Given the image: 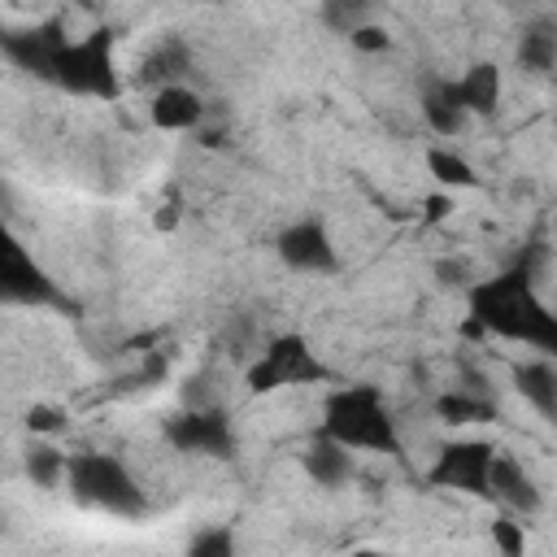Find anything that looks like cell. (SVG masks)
I'll list each match as a JSON object with an SVG mask.
<instances>
[{
    "instance_id": "cell-1",
    "label": "cell",
    "mask_w": 557,
    "mask_h": 557,
    "mask_svg": "<svg viewBox=\"0 0 557 557\" xmlns=\"http://www.w3.org/2000/svg\"><path fill=\"white\" fill-rule=\"evenodd\" d=\"M500 335V339H522L540 348L544 357L557 352V313L540 300L531 270L518 261L513 270L474 283L470 287V322L466 335Z\"/></svg>"
},
{
    "instance_id": "cell-2",
    "label": "cell",
    "mask_w": 557,
    "mask_h": 557,
    "mask_svg": "<svg viewBox=\"0 0 557 557\" xmlns=\"http://www.w3.org/2000/svg\"><path fill=\"white\" fill-rule=\"evenodd\" d=\"M322 440H335L344 444L348 453L352 448H366V453H387V457H400V435H396V422L383 405V392L374 383H348V387H335L322 405V426H318Z\"/></svg>"
},
{
    "instance_id": "cell-3",
    "label": "cell",
    "mask_w": 557,
    "mask_h": 557,
    "mask_svg": "<svg viewBox=\"0 0 557 557\" xmlns=\"http://www.w3.org/2000/svg\"><path fill=\"white\" fill-rule=\"evenodd\" d=\"M65 483H70V496L78 505H91V509H104V513H117V518H139L148 509L131 470L109 453L65 457Z\"/></svg>"
},
{
    "instance_id": "cell-4",
    "label": "cell",
    "mask_w": 557,
    "mask_h": 557,
    "mask_svg": "<svg viewBox=\"0 0 557 557\" xmlns=\"http://www.w3.org/2000/svg\"><path fill=\"white\" fill-rule=\"evenodd\" d=\"M52 87L74 91V96H96V100H117L122 83L113 70V30L96 26L83 39H70L57 57Z\"/></svg>"
},
{
    "instance_id": "cell-5",
    "label": "cell",
    "mask_w": 557,
    "mask_h": 557,
    "mask_svg": "<svg viewBox=\"0 0 557 557\" xmlns=\"http://www.w3.org/2000/svg\"><path fill=\"white\" fill-rule=\"evenodd\" d=\"M326 379H331V370L318 361L309 339L296 335V331L270 339L244 370V383H248L252 396H265V392H278V387H300V383H326Z\"/></svg>"
},
{
    "instance_id": "cell-6",
    "label": "cell",
    "mask_w": 557,
    "mask_h": 557,
    "mask_svg": "<svg viewBox=\"0 0 557 557\" xmlns=\"http://www.w3.org/2000/svg\"><path fill=\"white\" fill-rule=\"evenodd\" d=\"M165 440L178 448V453H191V457H218V461H231L235 457V426L226 418L222 405H209V409H178L174 418H165Z\"/></svg>"
},
{
    "instance_id": "cell-7",
    "label": "cell",
    "mask_w": 557,
    "mask_h": 557,
    "mask_svg": "<svg viewBox=\"0 0 557 557\" xmlns=\"http://www.w3.org/2000/svg\"><path fill=\"white\" fill-rule=\"evenodd\" d=\"M70 44L65 35V17H48L39 26H26V30H0V52L30 78H44L52 83V70H57V57L61 48Z\"/></svg>"
},
{
    "instance_id": "cell-8",
    "label": "cell",
    "mask_w": 557,
    "mask_h": 557,
    "mask_svg": "<svg viewBox=\"0 0 557 557\" xmlns=\"http://www.w3.org/2000/svg\"><path fill=\"white\" fill-rule=\"evenodd\" d=\"M492 457H496V448L487 440H448L435 453V466H431L426 479L435 487H453V492H466V496H487Z\"/></svg>"
},
{
    "instance_id": "cell-9",
    "label": "cell",
    "mask_w": 557,
    "mask_h": 557,
    "mask_svg": "<svg viewBox=\"0 0 557 557\" xmlns=\"http://www.w3.org/2000/svg\"><path fill=\"white\" fill-rule=\"evenodd\" d=\"M274 252L283 265H292L300 274H335L339 270V252H335L322 218H300V222L283 226L274 239Z\"/></svg>"
},
{
    "instance_id": "cell-10",
    "label": "cell",
    "mask_w": 557,
    "mask_h": 557,
    "mask_svg": "<svg viewBox=\"0 0 557 557\" xmlns=\"http://www.w3.org/2000/svg\"><path fill=\"white\" fill-rule=\"evenodd\" d=\"M487 496L492 500H500L505 509H513V513H540V505H544V492H540V483L531 479V470L518 461V457H505L500 448H496V457H492V466H487Z\"/></svg>"
},
{
    "instance_id": "cell-11",
    "label": "cell",
    "mask_w": 557,
    "mask_h": 557,
    "mask_svg": "<svg viewBox=\"0 0 557 557\" xmlns=\"http://www.w3.org/2000/svg\"><path fill=\"white\" fill-rule=\"evenodd\" d=\"M61 300L65 296L57 292V283L30 257L0 270V305H61Z\"/></svg>"
},
{
    "instance_id": "cell-12",
    "label": "cell",
    "mask_w": 557,
    "mask_h": 557,
    "mask_svg": "<svg viewBox=\"0 0 557 557\" xmlns=\"http://www.w3.org/2000/svg\"><path fill=\"white\" fill-rule=\"evenodd\" d=\"M191 74V44L183 35H165L144 61H139V83L144 87H178Z\"/></svg>"
},
{
    "instance_id": "cell-13",
    "label": "cell",
    "mask_w": 557,
    "mask_h": 557,
    "mask_svg": "<svg viewBox=\"0 0 557 557\" xmlns=\"http://www.w3.org/2000/svg\"><path fill=\"white\" fill-rule=\"evenodd\" d=\"M453 91H457V104L461 113H496L500 104V65L496 61H474L461 78H453Z\"/></svg>"
},
{
    "instance_id": "cell-14",
    "label": "cell",
    "mask_w": 557,
    "mask_h": 557,
    "mask_svg": "<svg viewBox=\"0 0 557 557\" xmlns=\"http://www.w3.org/2000/svg\"><path fill=\"white\" fill-rule=\"evenodd\" d=\"M148 113H152V126H161V131H191L205 122V100L187 83H178V87H161L152 96Z\"/></svg>"
},
{
    "instance_id": "cell-15",
    "label": "cell",
    "mask_w": 557,
    "mask_h": 557,
    "mask_svg": "<svg viewBox=\"0 0 557 557\" xmlns=\"http://www.w3.org/2000/svg\"><path fill=\"white\" fill-rule=\"evenodd\" d=\"M300 466H305V474H309L318 487H344V483L352 479V453H348L344 444H335V440H322V435L305 448Z\"/></svg>"
},
{
    "instance_id": "cell-16",
    "label": "cell",
    "mask_w": 557,
    "mask_h": 557,
    "mask_svg": "<svg viewBox=\"0 0 557 557\" xmlns=\"http://www.w3.org/2000/svg\"><path fill=\"white\" fill-rule=\"evenodd\" d=\"M513 387L522 392L527 405H535L544 418H557V370L548 357L513 366Z\"/></svg>"
},
{
    "instance_id": "cell-17",
    "label": "cell",
    "mask_w": 557,
    "mask_h": 557,
    "mask_svg": "<svg viewBox=\"0 0 557 557\" xmlns=\"http://www.w3.org/2000/svg\"><path fill=\"white\" fill-rule=\"evenodd\" d=\"M422 117H426V126H431L435 135H444V139L466 126V113H461V104H457L453 78H431V83L422 87Z\"/></svg>"
},
{
    "instance_id": "cell-18",
    "label": "cell",
    "mask_w": 557,
    "mask_h": 557,
    "mask_svg": "<svg viewBox=\"0 0 557 557\" xmlns=\"http://www.w3.org/2000/svg\"><path fill=\"white\" fill-rule=\"evenodd\" d=\"M518 65L527 74H535V78L553 74V65H557V30H553L548 17L522 26V35H518Z\"/></svg>"
},
{
    "instance_id": "cell-19",
    "label": "cell",
    "mask_w": 557,
    "mask_h": 557,
    "mask_svg": "<svg viewBox=\"0 0 557 557\" xmlns=\"http://www.w3.org/2000/svg\"><path fill=\"white\" fill-rule=\"evenodd\" d=\"M435 413L448 426H466V422H492L496 418V400L492 396H474V392H444L435 396Z\"/></svg>"
},
{
    "instance_id": "cell-20",
    "label": "cell",
    "mask_w": 557,
    "mask_h": 557,
    "mask_svg": "<svg viewBox=\"0 0 557 557\" xmlns=\"http://www.w3.org/2000/svg\"><path fill=\"white\" fill-rule=\"evenodd\" d=\"M22 470H26V479H30L35 487L52 492V487L65 479V453L52 448V444H30V448L22 453Z\"/></svg>"
},
{
    "instance_id": "cell-21",
    "label": "cell",
    "mask_w": 557,
    "mask_h": 557,
    "mask_svg": "<svg viewBox=\"0 0 557 557\" xmlns=\"http://www.w3.org/2000/svg\"><path fill=\"white\" fill-rule=\"evenodd\" d=\"M426 170H431V178L444 183V187H479L474 165H470L461 152H453V148H426Z\"/></svg>"
},
{
    "instance_id": "cell-22",
    "label": "cell",
    "mask_w": 557,
    "mask_h": 557,
    "mask_svg": "<svg viewBox=\"0 0 557 557\" xmlns=\"http://www.w3.org/2000/svg\"><path fill=\"white\" fill-rule=\"evenodd\" d=\"M318 13H322V22H326L335 35H352L357 26H366V22H370V13H374V9H370L366 0H326Z\"/></svg>"
},
{
    "instance_id": "cell-23",
    "label": "cell",
    "mask_w": 557,
    "mask_h": 557,
    "mask_svg": "<svg viewBox=\"0 0 557 557\" xmlns=\"http://www.w3.org/2000/svg\"><path fill=\"white\" fill-rule=\"evenodd\" d=\"M183 557H239L235 531L231 527H205V531L191 535V544H187Z\"/></svg>"
},
{
    "instance_id": "cell-24",
    "label": "cell",
    "mask_w": 557,
    "mask_h": 557,
    "mask_svg": "<svg viewBox=\"0 0 557 557\" xmlns=\"http://www.w3.org/2000/svg\"><path fill=\"white\" fill-rule=\"evenodd\" d=\"M492 544L500 548V557H527V531L513 518H496L492 522Z\"/></svg>"
},
{
    "instance_id": "cell-25",
    "label": "cell",
    "mask_w": 557,
    "mask_h": 557,
    "mask_svg": "<svg viewBox=\"0 0 557 557\" xmlns=\"http://www.w3.org/2000/svg\"><path fill=\"white\" fill-rule=\"evenodd\" d=\"M348 44L357 48V52H387V44H392V35L379 26V22H366V26H357L352 35H348Z\"/></svg>"
},
{
    "instance_id": "cell-26",
    "label": "cell",
    "mask_w": 557,
    "mask_h": 557,
    "mask_svg": "<svg viewBox=\"0 0 557 557\" xmlns=\"http://www.w3.org/2000/svg\"><path fill=\"white\" fill-rule=\"evenodd\" d=\"M209 405H218L213 400V379L209 374H191L183 383V409H209Z\"/></svg>"
},
{
    "instance_id": "cell-27",
    "label": "cell",
    "mask_w": 557,
    "mask_h": 557,
    "mask_svg": "<svg viewBox=\"0 0 557 557\" xmlns=\"http://www.w3.org/2000/svg\"><path fill=\"white\" fill-rule=\"evenodd\" d=\"M26 426H30L35 435H52V431L65 426V413H61L57 405H30V409H26Z\"/></svg>"
},
{
    "instance_id": "cell-28",
    "label": "cell",
    "mask_w": 557,
    "mask_h": 557,
    "mask_svg": "<svg viewBox=\"0 0 557 557\" xmlns=\"http://www.w3.org/2000/svg\"><path fill=\"white\" fill-rule=\"evenodd\" d=\"M178 222H183V209H178V196H165L161 205H157V213H152V226L157 231H178Z\"/></svg>"
},
{
    "instance_id": "cell-29",
    "label": "cell",
    "mask_w": 557,
    "mask_h": 557,
    "mask_svg": "<svg viewBox=\"0 0 557 557\" xmlns=\"http://www.w3.org/2000/svg\"><path fill=\"white\" fill-rule=\"evenodd\" d=\"M26 257H30V252L22 248V239L0 222V270H4V265H17V261H26Z\"/></svg>"
},
{
    "instance_id": "cell-30",
    "label": "cell",
    "mask_w": 557,
    "mask_h": 557,
    "mask_svg": "<svg viewBox=\"0 0 557 557\" xmlns=\"http://www.w3.org/2000/svg\"><path fill=\"white\" fill-rule=\"evenodd\" d=\"M435 274H440V283H444V287H461V283L470 278V265H466L461 257H457V261H448V257H444V261H435Z\"/></svg>"
},
{
    "instance_id": "cell-31",
    "label": "cell",
    "mask_w": 557,
    "mask_h": 557,
    "mask_svg": "<svg viewBox=\"0 0 557 557\" xmlns=\"http://www.w3.org/2000/svg\"><path fill=\"white\" fill-rule=\"evenodd\" d=\"M165 370H170V357H165V352H148L135 379H139V383H161V379H165Z\"/></svg>"
},
{
    "instance_id": "cell-32",
    "label": "cell",
    "mask_w": 557,
    "mask_h": 557,
    "mask_svg": "<svg viewBox=\"0 0 557 557\" xmlns=\"http://www.w3.org/2000/svg\"><path fill=\"white\" fill-rule=\"evenodd\" d=\"M252 331H257V326H252V318L235 313V322H231V335H226V339H231V352H235V357L244 352V344H252Z\"/></svg>"
},
{
    "instance_id": "cell-33",
    "label": "cell",
    "mask_w": 557,
    "mask_h": 557,
    "mask_svg": "<svg viewBox=\"0 0 557 557\" xmlns=\"http://www.w3.org/2000/svg\"><path fill=\"white\" fill-rule=\"evenodd\" d=\"M448 209H453V200H448V196H431V200H426V222L448 218Z\"/></svg>"
},
{
    "instance_id": "cell-34",
    "label": "cell",
    "mask_w": 557,
    "mask_h": 557,
    "mask_svg": "<svg viewBox=\"0 0 557 557\" xmlns=\"http://www.w3.org/2000/svg\"><path fill=\"white\" fill-rule=\"evenodd\" d=\"M348 557H392V553H383V548H357V553H348Z\"/></svg>"
}]
</instances>
